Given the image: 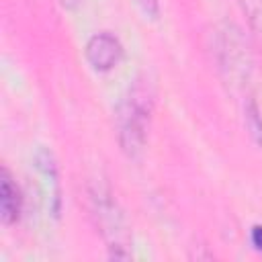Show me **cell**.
Listing matches in <instances>:
<instances>
[{
  "instance_id": "cell-1",
  "label": "cell",
  "mask_w": 262,
  "mask_h": 262,
  "mask_svg": "<svg viewBox=\"0 0 262 262\" xmlns=\"http://www.w3.org/2000/svg\"><path fill=\"white\" fill-rule=\"evenodd\" d=\"M154 104V94L149 86L143 82L133 84L127 96L117 106V125H119V141L127 156L135 158L145 143L147 121Z\"/></svg>"
},
{
  "instance_id": "cell-2",
  "label": "cell",
  "mask_w": 262,
  "mask_h": 262,
  "mask_svg": "<svg viewBox=\"0 0 262 262\" xmlns=\"http://www.w3.org/2000/svg\"><path fill=\"white\" fill-rule=\"evenodd\" d=\"M90 203H92V215L96 219V225L100 227L111 256L113 258H129V233L123 219V213L113 199L111 190L106 186H92L90 190Z\"/></svg>"
},
{
  "instance_id": "cell-3",
  "label": "cell",
  "mask_w": 262,
  "mask_h": 262,
  "mask_svg": "<svg viewBox=\"0 0 262 262\" xmlns=\"http://www.w3.org/2000/svg\"><path fill=\"white\" fill-rule=\"evenodd\" d=\"M121 55H123V45L121 41L108 33V31H102V33H96L88 39L86 43V57H88V63L98 70V72H108L113 70L119 61H121Z\"/></svg>"
},
{
  "instance_id": "cell-4",
  "label": "cell",
  "mask_w": 262,
  "mask_h": 262,
  "mask_svg": "<svg viewBox=\"0 0 262 262\" xmlns=\"http://www.w3.org/2000/svg\"><path fill=\"white\" fill-rule=\"evenodd\" d=\"M20 207H23L20 190L14 184L10 172L4 168L2 176H0V215H2V221L6 225L14 223L20 215Z\"/></svg>"
},
{
  "instance_id": "cell-5",
  "label": "cell",
  "mask_w": 262,
  "mask_h": 262,
  "mask_svg": "<svg viewBox=\"0 0 262 262\" xmlns=\"http://www.w3.org/2000/svg\"><path fill=\"white\" fill-rule=\"evenodd\" d=\"M233 33H225L223 41H221V55H223V63L229 70V74H244L248 68V53L244 49V43L239 39V35Z\"/></svg>"
},
{
  "instance_id": "cell-6",
  "label": "cell",
  "mask_w": 262,
  "mask_h": 262,
  "mask_svg": "<svg viewBox=\"0 0 262 262\" xmlns=\"http://www.w3.org/2000/svg\"><path fill=\"white\" fill-rule=\"evenodd\" d=\"M35 162H37V168L41 170V174L45 176L47 184H49V199L53 201L51 205V213L57 215L59 213V182H57V170H55V162L51 158V154L47 149H39L37 156H35Z\"/></svg>"
},
{
  "instance_id": "cell-7",
  "label": "cell",
  "mask_w": 262,
  "mask_h": 262,
  "mask_svg": "<svg viewBox=\"0 0 262 262\" xmlns=\"http://www.w3.org/2000/svg\"><path fill=\"white\" fill-rule=\"evenodd\" d=\"M246 121H248V129L252 133V137L262 145V117H260V111L254 100H250L246 106Z\"/></svg>"
},
{
  "instance_id": "cell-8",
  "label": "cell",
  "mask_w": 262,
  "mask_h": 262,
  "mask_svg": "<svg viewBox=\"0 0 262 262\" xmlns=\"http://www.w3.org/2000/svg\"><path fill=\"white\" fill-rule=\"evenodd\" d=\"M242 6L254 27V31L262 37V0H242Z\"/></svg>"
},
{
  "instance_id": "cell-9",
  "label": "cell",
  "mask_w": 262,
  "mask_h": 262,
  "mask_svg": "<svg viewBox=\"0 0 262 262\" xmlns=\"http://www.w3.org/2000/svg\"><path fill=\"white\" fill-rule=\"evenodd\" d=\"M139 4H141L143 12H145L147 16H151V18L158 16V12H160V2H158V0H139Z\"/></svg>"
},
{
  "instance_id": "cell-10",
  "label": "cell",
  "mask_w": 262,
  "mask_h": 262,
  "mask_svg": "<svg viewBox=\"0 0 262 262\" xmlns=\"http://www.w3.org/2000/svg\"><path fill=\"white\" fill-rule=\"evenodd\" d=\"M250 239H252V246L262 254V225H254V227H252Z\"/></svg>"
},
{
  "instance_id": "cell-11",
  "label": "cell",
  "mask_w": 262,
  "mask_h": 262,
  "mask_svg": "<svg viewBox=\"0 0 262 262\" xmlns=\"http://www.w3.org/2000/svg\"><path fill=\"white\" fill-rule=\"evenodd\" d=\"M59 2H61L66 8H76V6H78L82 0H59Z\"/></svg>"
}]
</instances>
